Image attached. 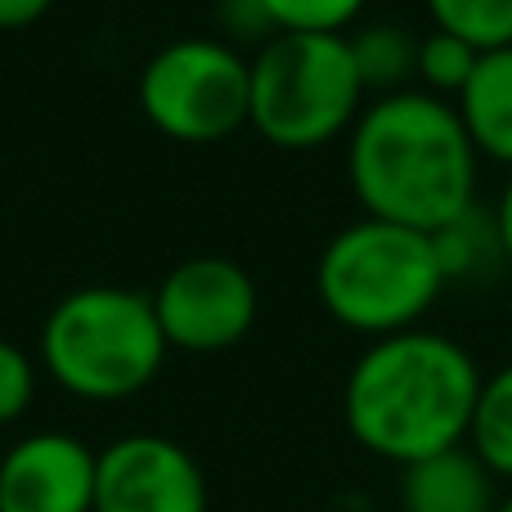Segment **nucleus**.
Returning <instances> with one entry per match:
<instances>
[{
    "label": "nucleus",
    "instance_id": "20",
    "mask_svg": "<svg viewBox=\"0 0 512 512\" xmlns=\"http://www.w3.org/2000/svg\"><path fill=\"white\" fill-rule=\"evenodd\" d=\"M495 230H499V248H504V261H512V176L499 194V207H495Z\"/></svg>",
    "mask_w": 512,
    "mask_h": 512
},
{
    "label": "nucleus",
    "instance_id": "13",
    "mask_svg": "<svg viewBox=\"0 0 512 512\" xmlns=\"http://www.w3.org/2000/svg\"><path fill=\"white\" fill-rule=\"evenodd\" d=\"M468 445L495 472V481H512V364L481 378Z\"/></svg>",
    "mask_w": 512,
    "mask_h": 512
},
{
    "label": "nucleus",
    "instance_id": "17",
    "mask_svg": "<svg viewBox=\"0 0 512 512\" xmlns=\"http://www.w3.org/2000/svg\"><path fill=\"white\" fill-rule=\"evenodd\" d=\"M274 32H346L364 0H261Z\"/></svg>",
    "mask_w": 512,
    "mask_h": 512
},
{
    "label": "nucleus",
    "instance_id": "18",
    "mask_svg": "<svg viewBox=\"0 0 512 512\" xmlns=\"http://www.w3.org/2000/svg\"><path fill=\"white\" fill-rule=\"evenodd\" d=\"M36 396V364L23 346L0 337V427L18 423Z\"/></svg>",
    "mask_w": 512,
    "mask_h": 512
},
{
    "label": "nucleus",
    "instance_id": "15",
    "mask_svg": "<svg viewBox=\"0 0 512 512\" xmlns=\"http://www.w3.org/2000/svg\"><path fill=\"white\" fill-rule=\"evenodd\" d=\"M432 243H436V256H441L445 283L463 279V274H472V270H481V261H486V256H504V248H499L495 216H481V207H468L459 221H450L445 230H436Z\"/></svg>",
    "mask_w": 512,
    "mask_h": 512
},
{
    "label": "nucleus",
    "instance_id": "8",
    "mask_svg": "<svg viewBox=\"0 0 512 512\" xmlns=\"http://www.w3.org/2000/svg\"><path fill=\"white\" fill-rule=\"evenodd\" d=\"M95 512H207V477L171 436H117L99 450Z\"/></svg>",
    "mask_w": 512,
    "mask_h": 512
},
{
    "label": "nucleus",
    "instance_id": "1",
    "mask_svg": "<svg viewBox=\"0 0 512 512\" xmlns=\"http://www.w3.org/2000/svg\"><path fill=\"white\" fill-rule=\"evenodd\" d=\"M477 158L450 99L396 90L355 117L346 176L364 216L436 234L477 207Z\"/></svg>",
    "mask_w": 512,
    "mask_h": 512
},
{
    "label": "nucleus",
    "instance_id": "10",
    "mask_svg": "<svg viewBox=\"0 0 512 512\" xmlns=\"http://www.w3.org/2000/svg\"><path fill=\"white\" fill-rule=\"evenodd\" d=\"M400 512H495V472L472 454V445L427 454L400 468Z\"/></svg>",
    "mask_w": 512,
    "mask_h": 512
},
{
    "label": "nucleus",
    "instance_id": "4",
    "mask_svg": "<svg viewBox=\"0 0 512 512\" xmlns=\"http://www.w3.org/2000/svg\"><path fill=\"white\" fill-rule=\"evenodd\" d=\"M319 306L360 337H391L418 328V319L445 292V270L432 234L360 216L328 239L315 265Z\"/></svg>",
    "mask_w": 512,
    "mask_h": 512
},
{
    "label": "nucleus",
    "instance_id": "5",
    "mask_svg": "<svg viewBox=\"0 0 512 512\" xmlns=\"http://www.w3.org/2000/svg\"><path fill=\"white\" fill-rule=\"evenodd\" d=\"M364 95L346 32H274L252 59L248 126L274 149H324L351 135Z\"/></svg>",
    "mask_w": 512,
    "mask_h": 512
},
{
    "label": "nucleus",
    "instance_id": "16",
    "mask_svg": "<svg viewBox=\"0 0 512 512\" xmlns=\"http://www.w3.org/2000/svg\"><path fill=\"white\" fill-rule=\"evenodd\" d=\"M477 59L481 54L472 50L468 41L441 32V27H432L427 36H418V81H423L427 95H441V99H450V104L459 99V90L468 86Z\"/></svg>",
    "mask_w": 512,
    "mask_h": 512
},
{
    "label": "nucleus",
    "instance_id": "11",
    "mask_svg": "<svg viewBox=\"0 0 512 512\" xmlns=\"http://www.w3.org/2000/svg\"><path fill=\"white\" fill-rule=\"evenodd\" d=\"M454 113L472 149L512 167V45L481 54L468 86L454 99Z\"/></svg>",
    "mask_w": 512,
    "mask_h": 512
},
{
    "label": "nucleus",
    "instance_id": "3",
    "mask_svg": "<svg viewBox=\"0 0 512 512\" xmlns=\"http://www.w3.org/2000/svg\"><path fill=\"white\" fill-rule=\"evenodd\" d=\"M158 310L149 292L90 283L54 301L41 324V364L77 400H131L167 364Z\"/></svg>",
    "mask_w": 512,
    "mask_h": 512
},
{
    "label": "nucleus",
    "instance_id": "21",
    "mask_svg": "<svg viewBox=\"0 0 512 512\" xmlns=\"http://www.w3.org/2000/svg\"><path fill=\"white\" fill-rule=\"evenodd\" d=\"M495 512H512V490H508L504 499H499V508H495Z\"/></svg>",
    "mask_w": 512,
    "mask_h": 512
},
{
    "label": "nucleus",
    "instance_id": "7",
    "mask_svg": "<svg viewBox=\"0 0 512 512\" xmlns=\"http://www.w3.org/2000/svg\"><path fill=\"white\" fill-rule=\"evenodd\" d=\"M256 283L239 261L225 256H189L153 292L162 337L171 351L216 355L239 346L256 324Z\"/></svg>",
    "mask_w": 512,
    "mask_h": 512
},
{
    "label": "nucleus",
    "instance_id": "2",
    "mask_svg": "<svg viewBox=\"0 0 512 512\" xmlns=\"http://www.w3.org/2000/svg\"><path fill=\"white\" fill-rule=\"evenodd\" d=\"M481 378L468 346L432 328L373 337L342 387L346 432L396 468L468 445Z\"/></svg>",
    "mask_w": 512,
    "mask_h": 512
},
{
    "label": "nucleus",
    "instance_id": "19",
    "mask_svg": "<svg viewBox=\"0 0 512 512\" xmlns=\"http://www.w3.org/2000/svg\"><path fill=\"white\" fill-rule=\"evenodd\" d=\"M54 0H0V32H23L50 14Z\"/></svg>",
    "mask_w": 512,
    "mask_h": 512
},
{
    "label": "nucleus",
    "instance_id": "14",
    "mask_svg": "<svg viewBox=\"0 0 512 512\" xmlns=\"http://www.w3.org/2000/svg\"><path fill=\"white\" fill-rule=\"evenodd\" d=\"M427 14L477 54L512 45V0H427Z\"/></svg>",
    "mask_w": 512,
    "mask_h": 512
},
{
    "label": "nucleus",
    "instance_id": "9",
    "mask_svg": "<svg viewBox=\"0 0 512 512\" xmlns=\"http://www.w3.org/2000/svg\"><path fill=\"white\" fill-rule=\"evenodd\" d=\"M90 450L72 432H32L0 454V512H95Z\"/></svg>",
    "mask_w": 512,
    "mask_h": 512
},
{
    "label": "nucleus",
    "instance_id": "6",
    "mask_svg": "<svg viewBox=\"0 0 512 512\" xmlns=\"http://www.w3.org/2000/svg\"><path fill=\"white\" fill-rule=\"evenodd\" d=\"M252 59L216 36L171 41L140 72V113L180 144H216L248 126Z\"/></svg>",
    "mask_w": 512,
    "mask_h": 512
},
{
    "label": "nucleus",
    "instance_id": "12",
    "mask_svg": "<svg viewBox=\"0 0 512 512\" xmlns=\"http://www.w3.org/2000/svg\"><path fill=\"white\" fill-rule=\"evenodd\" d=\"M346 41H351V59L364 90L396 95V90H409L405 81H418V36L409 27L369 23L360 32H346Z\"/></svg>",
    "mask_w": 512,
    "mask_h": 512
}]
</instances>
